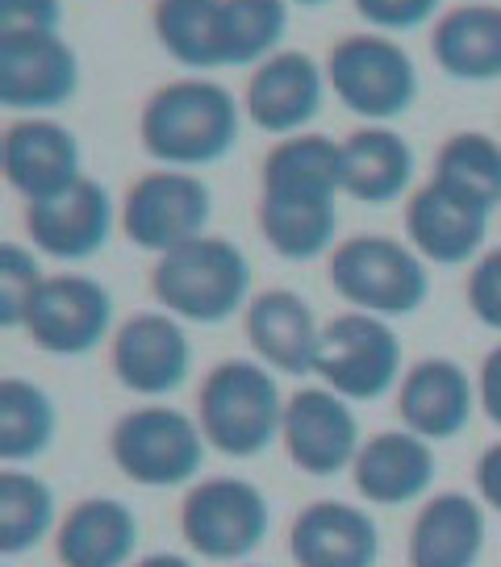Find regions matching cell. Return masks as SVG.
<instances>
[{
	"mask_svg": "<svg viewBox=\"0 0 501 567\" xmlns=\"http://www.w3.org/2000/svg\"><path fill=\"white\" fill-rule=\"evenodd\" d=\"M477 392H481V409L484 417L501 430V347L484 354L481 372H477Z\"/></svg>",
	"mask_w": 501,
	"mask_h": 567,
	"instance_id": "obj_37",
	"label": "cell"
},
{
	"mask_svg": "<svg viewBox=\"0 0 501 567\" xmlns=\"http://www.w3.org/2000/svg\"><path fill=\"white\" fill-rule=\"evenodd\" d=\"M247 109L226 84L205 75H184L155 89L139 113V142L163 167H214L243 138Z\"/></svg>",
	"mask_w": 501,
	"mask_h": 567,
	"instance_id": "obj_1",
	"label": "cell"
},
{
	"mask_svg": "<svg viewBox=\"0 0 501 567\" xmlns=\"http://www.w3.org/2000/svg\"><path fill=\"white\" fill-rule=\"evenodd\" d=\"M259 193L272 196H323L342 193V142L318 130L288 134L259 163Z\"/></svg>",
	"mask_w": 501,
	"mask_h": 567,
	"instance_id": "obj_26",
	"label": "cell"
},
{
	"mask_svg": "<svg viewBox=\"0 0 501 567\" xmlns=\"http://www.w3.org/2000/svg\"><path fill=\"white\" fill-rule=\"evenodd\" d=\"M326 84L347 113L368 125H389L406 117L418 101V63L393 34H347L326 54Z\"/></svg>",
	"mask_w": 501,
	"mask_h": 567,
	"instance_id": "obj_5",
	"label": "cell"
},
{
	"mask_svg": "<svg viewBox=\"0 0 501 567\" xmlns=\"http://www.w3.org/2000/svg\"><path fill=\"white\" fill-rule=\"evenodd\" d=\"M0 172H4V184L30 205V200L59 196L75 179H84V151L63 122L42 113L18 117L0 134Z\"/></svg>",
	"mask_w": 501,
	"mask_h": 567,
	"instance_id": "obj_15",
	"label": "cell"
},
{
	"mask_svg": "<svg viewBox=\"0 0 501 567\" xmlns=\"http://www.w3.org/2000/svg\"><path fill=\"white\" fill-rule=\"evenodd\" d=\"M139 517L117 496H84L59 517L54 559L59 567H125L139 550Z\"/></svg>",
	"mask_w": 501,
	"mask_h": 567,
	"instance_id": "obj_22",
	"label": "cell"
},
{
	"mask_svg": "<svg viewBox=\"0 0 501 567\" xmlns=\"http://www.w3.org/2000/svg\"><path fill=\"white\" fill-rule=\"evenodd\" d=\"M285 396L276 372L259 359H222L197 392V422L209 451L226 460L264 455L285 430Z\"/></svg>",
	"mask_w": 501,
	"mask_h": 567,
	"instance_id": "obj_3",
	"label": "cell"
},
{
	"mask_svg": "<svg viewBox=\"0 0 501 567\" xmlns=\"http://www.w3.org/2000/svg\"><path fill=\"white\" fill-rule=\"evenodd\" d=\"M326 68L305 51H276L259 68H250L243 109L255 130L288 138L309 130L326 101Z\"/></svg>",
	"mask_w": 501,
	"mask_h": 567,
	"instance_id": "obj_16",
	"label": "cell"
},
{
	"mask_svg": "<svg viewBox=\"0 0 501 567\" xmlns=\"http://www.w3.org/2000/svg\"><path fill=\"white\" fill-rule=\"evenodd\" d=\"M314 375L347 401H380L401 384V338L385 318L347 309L323 326Z\"/></svg>",
	"mask_w": 501,
	"mask_h": 567,
	"instance_id": "obj_9",
	"label": "cell"
},
{
	"mask_svg": "<svg viewBox=\"0 0 501 567\" xmlns=\"http://www.w3.org/2000/svg\"><path fill=\"white\" fill-rule=\"evenodd\" d=\"M356 13L380 34H410L422 30L427 21H439L443 0H351Z\"/></svg>",
	"mask_w": 501,
	"mask_h": 567,
	"instance_id": "obj_34",
	"label": "cell"
},
{
	"mask_svg": "<svg viewBox=\"0 0 501 567\" xmlns=\"http://www.w3.org/2000/svg\"><path fill=\"white\" fill-rule=\"evenodd\" d=\"M109 363L122 389L139 396H167L193 372V342L184 334V321L167 309H143L113 330Z\"/></svg>",
	"mask_w": 501,
	"mask_h": 567,
	"instance_id": "obj_12",
	"label": "cell"
},
{
	"mask_svg": "<svg viewBox=\"0 0 501 567\" xmlns=\"http://www.w3.org/2000/svg\"><path fill=\"white\" fill-rule=\"evenodd\" d=\"M214 193L209 184L184 167H155L125 188L122 200V234L139 250H167L209 234Z\"/></svg>",
	"mask_w": 501,
	"mask_h": 567,
	"instance_id": "obj_8",
	"label": "cell"
},
{
	"mask_svg": "<svg viewBox=\"0 0 501 567\" xmlns=\"http://www.w3.org/2000/svg\"><path fill=\"white\" fill-rule=\"evenodd\" d=\"M259 234L285 264H314L339 247V200L259 193Z\"/></svg>",
	"mask_w": 501,
	"mask_h": 567,
	"instance_id": "obj_27",
	"label": "cell"
},
{
	"mask_svg": "<svg viewBox=\"0 0 501 567\" xmlns=\"http://www.w3.org/2000/svg\"><path fill=\"white\" fill-rule=\"evenodd\" d=\"M434 472H439L434 451L413 430H380L359 446L356 463H351L356 493L385 509L410 505L422 493H430Z\"/></svg>",
	"mask_w": 501,
	"mask_h": 567,
	"instance_id": "obj_21",
	"label": "cell"
},
{
	"mask_svg": "<svg viewBox=\"0 0 501 567\" xmlns=\"http://www.w3.org/2000/svg\"><path fill=\"white\" fill-rule=\"evenodd\" d=\"M280 443L297 472L318 480H330L342 467H351L364 446L351 401L326 384H305L288 396Z\"/></svg>",
	"mask_w": 501,
	"mask_h": 567,
	"instance_id": "obj_14",
	"label": "cell"
},
{
	"mask_svg": "<svg viewBox=\"0 0 501 567\" xmlns=\"http://www.w3.org/2000/svg\"><path fill=\"white\" fill-rule=\"evenodd\" d=\"M42 276V264L30 247L21 243H0V326L4 330H21L30 301H34Z\"/></svg>",
	"mask_w": 501,
	"mask_h": 567,
	"instance_id": "obj_33",
	"label": "cell"
},
{
	"mask_svg": "<svg viewBox=\"0 0 501 567\" xmlns=\"http://www.w3.org/2000/svg\"><path fill=\"white\" fill-rule=\"evenodd\" d=\"M134 567H197V564L184 559V555H172V550H160V555H143Z\"/></svg>",
	"mask_w": 501,
	"mask_h": 567,
	"instance_id": "obj_39",
	"label": "cell"
},
{
	"mask_svg": "<svg viewBox=\"0 0 501 567\" xmlns=\"http://www.w3.org/2000/svg\"><path fill=\"white\" fill-rule=\"evenodd\" d=\"M484 538L481 501L468 493L430 496L410 526V567H477Z\"/></svg>",
	"mask_w": 501,
	"mask_h": 567,
	"instance_id": "obj_25",
	"label": "cell"
},
{
	"mask_svg": "<svg viewBox=\"0 0 501 567\" xmlns=\"http://www.w3.org/2000/svg\"><path fill=\"white\" fill-rule=\"evenodd\" d=\"M434 184L464 196L468 205L493 213L501 205V138L484 130L451 134L434 155Z\"/></svg>",
	"mask_w": 501,
	"mask_h": 567,
	"instance_id": "obj_30",
	"label": "cell"
},
{
	"mask_svg": "<svg viewBox=\"0 0 501 567\" xmlns=\"http://www.w3.org/2000/svg\"><path fill=\"white\" fill-rule=\"evenodd\" d=\"M288 4H305V9H318V4H330V0H288Z\"/></svg>",
	"mask_w": 501,
	"mask_h": 567,
	"instance_id": "obj_40",
	"label": "cell"
},
{
	"mask_svg": "<svg viewBox=\"0 0 501 567\" xmlns=\"http://www.w3.org/2000/svg\"><path fill=\"white\" fill-rule=\"evenodd\" d=\"M413 146L393 125H359L342 138V193L359 205H393L413 184Z\"/></svg>",
	"mask_w": 501,
	"mask_h": 567,
	"instance_id": "obj_24",
	"label": "cell"
},
{
	"mask_svg": "<svg viewBox=\"0 0 501 567\" xmlns=\"http://www.w3.org/2000/svg\"><path fill=\"white\" fill-rule=\"evenodd\" d=\"M151 25L180 68L217 71L222 59V0H155Z\"/></svg>",
	"mask_w": 501,
	"mask_h": 567,
	"instance_id": "obj_29",
	"label": "cell"
},
{
	"mask_svg": "<svg viewBox=\"0 0 501 567\" xmlns=\"http://www.w3.org/2000/svg\"><path fill=\"white\" fill-rule=\"evenodd\" d=\"M205 430L197 417L172 405L130 409L109 430V455L117 472L143 488H180L197 484L205 467Z\"/></svg>",
	"mask_w": 501,
	"mask_h": 567,
	"instance_id": "obj_6",
	"label": "cell"
},
{
	"mask_svg": "<svg viewBox=\"0 0 501 567\" xmlns=\"http://www.w3.org/2000/svg\"><path fill=\"white\" fill-rule=\"evenodd\" d=\"M430 54L448 80L498 84L501 80V4H456L430 30Z\"/></svg>",
	"mask_w": 501,
	"mask_h": 567,
	"instance_id": "obj_23",
	"label": "cell"
},
{
	"mask_svg": "<svg viewBox=\"0 0 501 567\" xmlns=\"http://www.w3.org/2000/svg\"><path fill=\"white\" fill-rule=\"evenodd\" d=\"M238 567H255V564H238Z\"/></svg>",
	"mask_w": 501,
	"mask_h": 567,
	"instance_id": "obj_41",
	"label": "cell"
},
{
	"mask_svg": "<svg viewBox=\"0 0 501 567\" xmlns=\"http://www.w3.org/2000/svg\"><path fill=\"white\" fill-rule=\"evenodd\" d=\"M180 530L201 559L238 564L272 534V501L243 476L197 480L180 505Z\"/></svg>",
	"mask_w": 501,
	"mask_h": 567,
	"instance_id": "obj_7",
	"label": "cell"
},
{
	"mask_svg": "<svg viewBox=\"0 0 501 567\" xmlns=\"http://www.w3.org/2000/svg\"><path fill=\"white\" fill-rule=\"evenodd\" d=\"M477 405H481V392L472 384V375L464 363H456L448 354H427L410 363L397 384L401 422L427 443H448L456 434H464Z\"/></svg>",
	"mask_w": 501,
	"mask_h": 567,
	"instance_id": "obj_17",
	"label": "cell"
},
{
	"mask_svg": "<svg viewBox=\"0 0 501 567\" xmlns=\"http://www.w3.org/2000/svg\"><path fill=\"white\" fill-rule=\"evenodd\" d=\"M250 259L231 238L201 234L184 247L167 250L151 267V292L160 309L193 326H222L247 313L250 305Z\"/></svg>",
	"mask_w": 501,
	"mask_h": 567,
	"instance_id": "obj_2",
	"label": "cell"
},
{
	"mask_svg": "<svg viewBox=\"0 0 501 567\" xmlns=\"http://www.w3.org/2000/svg\"><path fill=\"white\" fill-rule=\"evenodd\" d=\"M493 213L468 205L464 196L448 193L443 184H418L406 200V234L410 247L439 267H464L484 255Z\"/></svg>",
	"mask_w": 501,
	"mask_h": 567,
	"instance_id": "obj_19",
	"label": "cell"
},
{
	"mask_svg": "<svg viewBox=\"0 0 501 567\" xmlns=\"http://www.w3.org/2000/svg\"><path fill=\"white\" fill-rule=\"evenodd\" d=\"M468 309L472 318L481 321L484 330H498L501 334V247L484 250L481 259L472 264V276H468Z\"/></svg>",
	"mask_w": 501,
	"mask_h": 567,
	"instance_id": "obj_35",
	"label": "cell"
},
{
	"mask_svg": "<svg viewBox=\"0 0 501 567\" xmlns=\"http://www.w3.org/2000/svg\"><path fill=\"white\" fill-rule=\"evenodd\" d=\"M330 288L359 313L410 318L430 297V267L389 234H356L330 250Z\"/></svg>",
	"mask_w": 501,
	"mask_h": 567,
	"instance_id": "obj_4",
	"label": "cell"
},
{
	"mask_svg": "<svg viewBox=\"0 0 501 567\" xmlns=\"http://www.w3.org/2000/svg\"><path fill=\"white\" fill-rule=\"evenodd\" d=\"M243 330L259 363H268L276 375L305 380L318 368V342L323 326L314 318V309L301 292L293 288H268L255 292L243 313Z\"/></svg>",
	"mask_w": 501,
	"mask_h": 567,
	"instance_id": "obj_18",
	"label": "cell"
},
{
	"mask_svg": "<svg viewBox=\"0 0 501 567\" xmlns=\"http://www.w3.org/2000/svg\"><path fill=\"white\" fill-rule=\"evenodd\" d=\"M117 221H122V213L113 209L109 188L89 176L75 179L72 188H63L59 196L25 205L30 247L59 264H84L92 255H101Z\"/></svg>",
	"mask_w": 501,
	"mask_h": 567,
	"instance_id": "obj_13",
	"label": "cell"
},
{
	"mask_svg": "<svg viewBox=\"0 0 501 567\" xmlns=\"http://www.w3.org/2000/svg\"><path fill=\"white\" fill-rule=\"evenodd\" d=\"M63 0H0V34L9 30H59Z\"/></svg>",
	"mask_w": 501,
	"mask_h": 567,
	"instance_id": "obj_36",
	"label": "cell"
},
{
	"mask_svg": "<svg viewBox=\"0 0 501 567\" xmlns=\"http://www.w3.org/2000/svg\"><path fill=\"white\" fill-rule=\"evenodd\" d=\"M288 550L297 567H376L380 530L376 517L347 501H314L288 526Z\"/></svg>",
	"mask_w": 501,
	"mask_h": 567,
	"instance_id": "obj_20",
	"label": "cell"
},
{
	"mask_svg": "<svg viewBox=\"0 0 501 567\" xmlns=\"http://www.w3.org/2000/svg\"><path fill=\"white\" fill-rule=\"evenodd\" d=\"M25 334L34 338L38 351L54 359H80L92 354L105 338H113V292L92 276L59 271L38 284Z\"/></svg>",
	"mask_w": 501,
	"mask_h": 567,
	"instance_id": "obj_10",
	"label": "cell"
},
{
	"mask_svg": "<svg viewBox=\"0 0 501 567\" xmlns=\"http://www.w3.org/2000/svg\"><path fill=\"white\" fill-rule=\"evenodd\" d=\"M54 493L51 484L25 467H4L0 476V550L25 555L54 530Z\"/></svg>",
	"mask_w": 501,
	"mask_h": 567,
	"instance_id": "obj_31",
	"label": "cell"
},
{
	"mask_svg": "<svg viewBox=\"0 0 501 567\" xmlns=\"http://www.w3.org/2000/svg\"><path fill=\"white\" fill-rule=\"evenodd\" d=\"M54 430H59V413H54L51 392L25 375L0 380V460L9 467L42 460L54 443Z\"/></svg>",
	"mask_w": 501,
	"mask_h": 567,
	"instance_id": "obj_28",
	"label": "cell"
},
{
	"mask_svg": "<svg viewBox=\"0 0 501 567\" xmlns=\"http://www.w3.org/2000/svg\"><path fill=\"white\" fill-rule=\"evenodd\" d=\"M288 34V0H222L226 68H259Z\"/></svg>",
	"mask_w": 501,
	"mask_h": 567,
	"instance_id": "obj_32",
	"label": "cell"
},
{
	"mask_svg": "<svg viewBox=\"0 0 501 567\" xmlns=\"http://www.w3.org/2000/svg\"><path fill=\"white\" fill-rule=\"evenodd\" d=\"M472 480H477V493H481L484 505L501 514V443L484 446L481 460H477V472H472Z\"/></svg>",
	"mask_w": 501,
	"mask_h": 567,
	"instance_id": "obj_38",
	"label": "cell"
},
{
	"mask_svg": "<svg viewBox=\"0 0 501 567\" xmlns=\"http://www.w3.org/2000/svg\"><path fill=\"white\" fill-rule=\"evenodd\" d=\"M80 92V54L59 30L0 34V105L13 113H51Z\"/></svg>",
	"mask_w": 501,
	"mask_h": 567,
	"instance_id": "obj_11",
	"label": "cell"
}]
</instances>
